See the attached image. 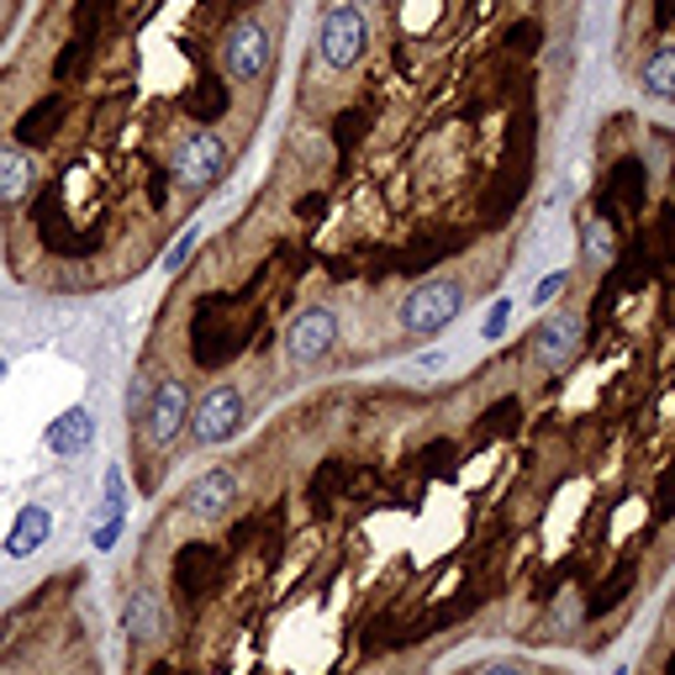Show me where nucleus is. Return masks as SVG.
I'll return each mask as SVG.
<instances>
[{
	"instance_id": "obj_15",
	"label": "nucleus",
	"mask_w": 675,
	"mask_h": 675,
	"mask_svg": "<svg viewBox=\"0 0 675 675\" xmlns=\"http://www.w3.org/2000/svg\"><path fill=\"white\" fill-rule=\"evenodd\" d=\"M580 254L597 259V265H607V259L618 254V238H612V227H607L602 212H591V217L580 222Z\"/></svg>"
},
{
	"instance_id": "obj_3",
	"label": "nucleus",
	"mask_w": 675,
	"mask_h": 675,
	"mask_svg": "<svg viewBox=\"0 0 675 675\" xmlns=\"http://www.w3.org/2000/svg\"><path fill=\"white\" fill-rule=\"evenodd\" d=\"M369 49V22H364L360 6H349V0H338L322 11V22H317V58L328 64V69H354Z\"/></svg>"
},
{
	"instance_id": "obj_23",
	"label": "nucleus",
	"mask_w": 675,
	"mask_h": 675,
	"mask_svg": "<svg viewBox=\"0 0 675 675\" xmlns=\"http://www.w3.org/2000/svg\"><path fill=\"white\" fill-rule=\"evenodd\" d=\"M612 675H628V671H612Z\"/></svg>"
},
{
	"instance_id": "obj_20",
	"label": "nucleus",
	"mask_w": 675,
	"mask_h": 675,
	"mask_svg": "<svg viewBox=\"0 0 675 675\" xmlns=\"http://www.w3.org/2000/svg\"><path fill=\"white\" fill-rule=\"evenodd\" d=\"M121 538V523H106V528H96V549H111Z\"/></svg>"
},
{
	"instance_id": "obj_18",
	"label": "nucleus",
	"mask_w": 675,
	"mask_h": 675,
	"mask_svg": "<svg viewBox=\"0 0 675 675\" xmlns=\"http://www.w3.org/2000/svg\"><path fill=\"white\" fill-rule=\"evenodd\" d=\"M148 396H153V381H148V375H132V386H127V417H138V422H143Z\"/></svg>"
},
{
	"instance_id": "obj_7",
	"label": "nucleus",
	"mask_w": 675,
	"mask_h": 675,
	"mask_svg": "<svg viewBox=\"0 0 675 675\" xmlns=\"http://www.w3.org/2000/svg\"><path fill=\"white\" fill-rule=\"evenodd\" d=\"M580 349H586V322H580V312H549L533 328V360H538V369H549V375H565L580 360Z\"/></svg>"
},
{
	"instance_id": "obj_6",
	"label": "nucleus",
	"mask_w": 675,
	"mask_h": 675,
	"mask_svg": "<svg viewBox=\"0 0 675 675\" xmlns=\"http://www.w3.org/2000/svg\"><path fill=\"white\" fill-rule=\"evenodd\" d=\"M191 428V390L185 381H153V396L143 407V438L153 449H174Z\"/></svg>"
},
{
	"instance_id": "obj_2",
	"label": "nucleus",
	"mask_w": 675,
	"mask_h": 675,
	"mask_svg": "<svg viewBox=\"0 0 675 675\" xmlns=\"http://www.w3.org/2000/svg\"><path fill=\"white\" fill-rule=\"evenodd\" d=\"M459 312H464V286L449 280V275L422 280V286H411L407 296H401V328H407L411 338H438Z\"/></svg>"
},
{
	"instance_id": "obj_16",
	"label": "nucleus",
	"mask_w": 675,
	"mask_h": 675,
	"mask_svg": "<svg viewBox=\"0 0 675 675\" xmlns=\"http://www.w3.org/2000/svg\"><path fill=\"white\" fill-rule=\"evenodd\" d=\"M570 286V275H565V269H555V275H544V280H538V286H533V307H538V312H549V307H555L559 301V290Z\"/></svg>"
},
{
	"instance_id": "obj_21",
	"label": "nucleus",
	"mask_w": 675,
	"mask_h": 675,
	"mask_svg": "<svg viewBox=\"0 0 675 675\" xmlns=\"http://www.w3.org/2000/svg\"><path fill=\"white\" fill-rule=\"evenodd\" d=\"M481 675H528V671H523V665H512V660H502V665H485Z\"/></svg>"
},
{
	"instance_id": "obj_19",
	"label": "nucleus",
	"mask_w": 675,
	"mask_h": 675,
	"mask_svg": "<svg viewBox=\"0 0 675 675\" xmlns=\"http://www.w3.org/2000/svg\"><path fill=\"white\" fill-rule=\"evenodd\" d=\"M506 322H512V301H496V307L485 312V328H481V338H485V343H496V338L506 333Z\"/></svg>"
},
{
	"instance_id": "obj_14",
	"label": "nucleus",
	"mask_w": 675,
	"mask_h": 675,
	"mask_svg": "<svg viewBox=\"0 0 675 675\" xmlns=\"http://www.w3.org/2000/svg\"><path fill=\"white\" fill-rule=\"evenodd\" d=\"M639 85H644L650 96H660V100H675V43H665V49H654L650 58H644Z\"/></svg>"
},
{
	"instance_id": "obj_8",
	"label": "nucleus",
	"mask_w": 675,
	"mask_h": 675,
	"mask_svg": "<svg viewBox=\"0 0 675 675\" xmlns=\"http://www.w3.org/2000/svg\"><path fill=\"white\" fill-rule=\"evenodd\" d=\"M338 349V317L328 307H307V312L290 317L286 328V360L296 369H312Z\"/></svg>"
},
{
	"instance_id": "obj_22",
	"label": "nucleus",
	"mask_w": 675,
	"mask_h": 675,
	"mask_svg": "<svg viewBox=\"0 0 675 675\" xmlns=\"http://www.w3.org/2000/svg\"><path fill=\"white\" fill-rule=\"evenodd\" d=\"M6 375H11V364H6V360H0V381H6Z\"/></svg>"
},
{
	"instance_id": "obj_10",
	"label": "nucleus",
	"mask_w": 675,
	"mask_h": 675,
	"mask_svg": "<svg viewBox=\"0 0 675 675\" xmlns=\"http://www.w3.org/2000/svg\"><path fill=\"white\" fill-rule=\"evenodd\" d=\"M96 443V411H85V407H69V411H58L49 428H43V449L58 459H74V454H85Z\"/></svg>"
},
{
	"instance_id": "obj_5",
	"label": "nucleus",
	"mask_w": 675,
	"mask_h": 675,
	"mask_svg": "<svg viewBox=\"0 0 675 675\" xmlns=\"http://www.w3.org/2000/svg\"><path fill=\"white\" fill-rule=\"evenodd\" d=\"M269 58H275V38H269V26L259 17H243V22L227 26V38H222V69H227V79L259 85L269 74Z\"/></svg>"
},
{
	"instance_id": "obj_9",
	"label": "nucleus",
	"mask_w": 675,
	"mask_h": 675,
	"mask_svg": "<svg viewBox=\"0 0 675 675\" xmlns=\"http://www.w3.org/2000/svg\"><path fill=\"white\" fill-rule=\"evenodd\" d=\"M185 512H191L195 523H217L227 517L233 506H238V475L227 470V464H212V470H201L191 485H185Z\"/></svg>"
},
{
	"instance_id": "obj_11",
	"label": "nucleus",
	"mask_w": 675,
	"mask_h": 675,
	"mask_svg": "<svg viewBox=\"0 0 675 675\" xmlns=\"http://www.w3.org/2000/svg\"><path fill=\"white\" fill-rule=\"evenodd\" d=\"M49 538H53V512L43 502H26L22 512H17L11 533H6V559H32Z\"/></svg>"
},
{
	"instance_id": "obj_13",
	"label": "nucleus",
	"mask_w": 675,
	"mask_h": 675,
	"mask_svg": "<svg viewBox=\"0 0 675 675\" xmlns=\"http://www.w3.org/2000/svg\"><path fill=\"white\" fill-rule=\"evenodd\" d=\"M121 628L132 633V639H159L169 628V612H164V597L153 591V586H138L127 607H121Z\"/></svg>"
},
{
	"instance_id": "obj_17",
	"label": "nucleus",
	"mask_w": 675,
	"mask_h": 675,
	"mask_svg": "<svg viewBox=\"0 0 675 675\" xmlns=\"http://www.w3.org/2000/svg\"><path fill=\"white\" fill-rule=\"evenodd\" d=\"M195 243H201V233H195V227H185V233L174 238V248H169V254H164V269H169V275H174V269H185V265H191Z\"/></svg>"
},
{
	"instance_id": "obj_12",
	"label": "nucleus",
	"mask_w": 675,
	"mask_h": 675,
	"mask_svg": "<svg viewBox=\"0 0 675 675\" xmlns=\"http://www.w3.org/2000/svg\"><path fill=\"white\" fill-rule=\"evenodd\" d=\"M38 185V164L22 143H0V206H22Z\"/></svg>"
},
{
	"instance_id": "obj_1",
	"label": "nucleus",
	"mask_w": 675,
	"mask_h": 675,
	"mask_svg": "<svg viewBox=\"0 0 675 675\" xmlns=\"http://www.w3.org/2000/svg\"><path fill=\"white\" fill-rule=\"evenodd\" d=\"M227 169H233V148L212 127L185 132L174 143V153H169V180H174V191H185V195H206L212 185H222Z\"/></svg>"
},
{
	"instance_id": "obj_4",
	"label": "nucleus",
	"mask_w": 675,
	"mask_h": 675,
	"mask_svg": "<svg viewBox=\"0 0 675 675\" xmlns=\"http://www.w3.org/2000/svg\"><path fill=\"white\" fill-rule=\"evenodd\" d=\"M243 422H248L243 390L238 386H206L191 401V428H185V433H191L201 449H217V443L243 433Z\"/></svg>"
},
{
	"instance_id": "obj_24",
	"label": "nucleus",
	"mask_w": 675,
	"mask_h": 675,
	"mask_svg": "<svg viewBox=\"0 0 675 675\" xmlns=\"http://www.w3.org/2000/svg\"><path fill=\"white\" fill-rule=\"evenodd\" d=\"M0 675H6V671H0Z\"/></svg>"
}]
</instances>
